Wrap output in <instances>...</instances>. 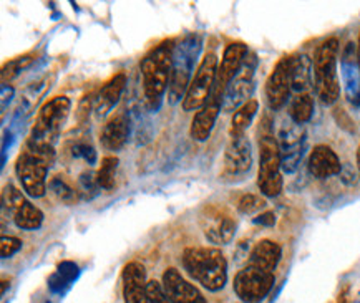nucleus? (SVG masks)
Instances as JSON below:
<instances>
[{
	"label": "nucleus",
	"mask_w": 360,
	"mask_h": 303,
	"mask_svg": "<svg viewBox=\"0 0 360 303\" xmlns=\"http://www.w3.org/2000/svg\"><path fill=\"white\" fill-rule=\"evenodd\" d=\"M116 169H118V157L105 156L101 159V166L97 172V183L103 191H112L116 183Z\"/></svg>",
	"instance_id": "cd10ccee"
},
{
	"label": "nucleus",
	"mask_w": 360,
	"mask_h": 303,
	"mask_svg": "<svg viewBox=\"0 0 360 303\" xmlns=\"http://www.w3.org/2000/svg\"><path fill=\"white\" fill-rule=\"evenodd\" d=\"M199 52H201V37L198 34L185 35L181 40L175 43L170 86H168V98L171 105L185 98L188 86L194 77L193 72Z\"/></svg>",
	"instance_id": "7ed1b4c3"
},
{
	"label": "nucleus",
	"mask_w": 360,
	"mask_h": 303,
	"mask_svg": "<svg viewBox=\"0 0 360 303\" xmlns=\"http://www.w3.org/2000/svg\"><path fill=\"white\" fill-rule=\"evenodd\" d=\"M274 287V274L248 265L234 277V292L244 303H259Z\"/></svg>",
	"instance_id": "9d476101"
},
{
	"label": "nucleus",
	"mask_w": 360,
	"mask_h": 303,
	"mask_svg": "<svg viewBox=\"0 0 360 303\" xmlns=\"http://www.w3.org/2000/svg\"><path fill=\"white\" fill-rule=\"evenodd\" d=\"M340 72H342L346 98L354 106H360V65L355 43L349 42L344 49L342 60H340Z\"/></svg>",
	"instance_id": "dca6fc26"
},
{
	"label": "nucleus",
	"mask_w": 360,
	"mask_h": 303,
	"mask_svg": "<svg viewBox=\"0 0 360 303\" xmlns=\"http://www.w3.org/2000/svg\"><path fill=\"white\" fill-rule=\"evenodd\" d=\"M49 191L55 196V199L60 200V202L66 204V206H72L77 202V191L70 186L66 181H64L60 176L52 178L49 181Z\"/></svg>",
	"instance_id": "c85d7f7f"
},
{
	"label": "nucleus",
	"mask_w": 360,
	"mask_h": 303,
	"mask_svg": "<svg viewBox=\"0 0 360 303\" xmlns=\"http://www.w3.org/2000/svg\"><path fill=\"white\" fill-rule=\"evenodd\" d=\"M146 292H148V300L150 303H173L168 298L166 292H164L163 285L156 280H150L146 285Z\"/></svg>",
	"instance_id": "72a5a7b5"
},
{
	"label": "nucleus",
	"mask_w": 360,
	"mask_h": 303,
	"mask_svg": "<svg viewBox=\"0 0 360 303\" xmlns=\"http://www.w3.org/2000/svg\"><path fill=\"white\" fill-rule=\"evenodd\" d=\"M175 40H163L153 47L140 63L143 77L144 103L151 111H158L163 103L164 93L170 86L171 63H173Z\"/></svg>",
	"instance_id": "f257e3e1"
},
{
	"label": "nucleus",
	"mask_w": 360,
	"mask_h": 303,
	"mask_svg": "<svg viewBox=\"0 0 360 303\" xmlns=\"http://www.w3.org/2000/svg\"><path fill=\"white\" fill-rule=\"evenodd\" d=\"M314 78V65L307 55H294L291 65V88L297 94L307 93Z\"/></svg>",
	"instance_id": "b1692460"
},
{
	"label": "nucleus",
	"mask_w": 360,
	"mask_h": 303,
	"mask_svg": "<svg viewBox=\"0 0 360 303\" xmlns=\"http://www.w3.org/2000/svg\"><path fill=\"white\" fill-rule=\"evenodd\" d=\"M72 101L66 96H55L42 106L32 128L30 137L53 144L66 123Z\"/></svg>",
	"instance_id": "6e6552de"
},
{
	"label": "nucleus",
	"mask_w": 360,
	"mask_h": 303,
	"mask_svg": "<svg viewBox=\"0 0 360 303\" xmlns=\"http://www.w3.org/2000/svg\"><path fill=\"white\" fill-rule=\"evenodd\" d=\"M291 65L292 57H283L276 63L274 70L266 81V100L269 108L277 111L287 103L291 94Z\"/></svg>",
	"instance_id": "ddd939ff"
},
{
	"label": "nucleus",
	"mask_w": 360,
	"mask_h": 303,
	"mask_svg": "<svg viewBox=\"0 0 360 303\" xmlns=\"http://www.w3.org/2000/svg\"><path fill=\"white\" fill-rule=\"evenodd\" d=\"M281 149L272 135H264L259 141V174L257 186L266 198H276L283 191L281 176Z\"/></svg>",
	"instance_id": "39448f33"
},
{
	"label": "nucleus",
	"mask_w": 360,
	"mask_h": 303,
	"mask_svg": "<svg viewBox=\"0 0 360 303\" xmlns=\"http://www.w3.org/2000/svg\"><path fill=\"white\" fill-rule=\"evenodd\" d=\"M49 287H50V290L55 293H64L65 290L70 287V282L57 272L49 278Z\"/></svg>",
	"instance_id": "58836bf2"
},
{
	"label": "nucleus",
	"mask_w": 360,
	"mask_h": 303,
	"mask_svg": "<svg viewBox=\"0 0 360 303\" xmlns=\"http://www.w3.org/2000/svg\"><path fill=\"white\" fill-rule=\"evenodd\" d=\"M22 249V241L17 237H7V235H2L0 239V254H2V259H9L14 254H17L18 250Z\"/></svg>",
	"instance_id": "f704fd0d"
},
{
	"label": "nucleus",
	"mask_w": 360,
	"mask_h": 303,
	"mask_svg": "<svg viewBox=\"0 0 360 303\" xmlns=\"http://www.w3.org/2000/svg\"><path fill=\"white\" fill-rule=\"evenodd\" d=\"M50 164L44 159L37 157L32 153L25 151L18 156L17 164H15V174L21 181L23 191L30 198H44L47 192V172H49Z\"/></svg>",
	"instance_id": "9b49d317"
},
{
	"label": "nucleus",
	"mask_w": 360,
	"mask_h": 303,
	"mask_svg": "<svg viewBox=\"0 0 360 303\" xmlns=\"http://www.w3.org/2000/svg\"><path fill=\"white\" fill-rule=\"evenodd\" d=\"M257 58L254 53H248L244 63H242L240 73L231 80V83L226 86L221 100V111L224 113H236L242 105L253 100V93L256 90L254 83V72H256Z\"/></svg>",
	"instance_id": "1a4fd4ad"
},
{
	"label": "nucleus",
	"mask_w": 360,
	"mask_h": 303,
	"mask_svg": "<svg viewBox=\"0 0 360 303\" xmlns=\"http://www.w3.org/2000/svg\"><path fill=\"white\" fill-rule=\"evenodd\" d=\"M130 116L121 109V111L115 113L107 124L103 126V131H101V146L108 151H118L125 146V143L128 141L130 136Z\"/></svg>",
	"instance_id": "aec40b11"
},
{
	"label": "nucleus",
	"mask_w": 360,
	"mask_h": 303,
	"mask_svg": "<svg viewBox=\"0 0 360 303\" xmlns=\"http://www.w3.org/2000/svg\"><path fill=\"white\" fill-rule=\"evenodd\" d=\"M78 184H80L81 192H85L88 198L95 196L97 189H100L99 183H97V174H93V172H83L80 176V179H78Z\"/></svg>",
	"instance_id": "c9c22d12"
},
{
	"label": "nucleus",
	"mask_w": 360,
	"mask_h": 303,
	"mask_svg": "<svg viewBox=\"0 0 360 303\" xmlns=\"http://www.w3.org/2000/svg\"><path fill=\"white\" fill-rule=\"evenodd\" d=\"M266 207V200L261 196L256 194H244L237 202V211L241 214H256Z\"/></svg>",
	"instance_id": "473e14b6"
},
{
	"label": "nucleus",
	"mask_w": 360,
	"mask_h": 303,
	"mask_svg": "<svg viewBox=\"0 0 360 303\" xmlns=\"http://www.w3.org/2000/svg\"><path fill=\"white\" fill-rule=\"evenodd\" d=\"M163 289L173 303H206L203 293L194 285L183 278L178 270L166 269L163 274Z\"/></svg>",
	"instance_id": "f3484780"
},
{
	"label": "nucleus",
	"mask_w": 360,
	"mask_h": 303,
	"mask_svg": "<svg viewBox=\"0 0 360 303\" xmlns=\"http://www.w3.org/2000/svg\"><path fill=\"white\" fill-rule=\"evenodd\" d=\"M183 265L191 278L211 292H218L228 280V262L214 247H188L183 252Z\"/></svg>",
	"instance_id": "f03ea898"
},
{
	"label": "nucleus",
	"mask_w": 360,
	"mask_h": 303,
	"mask_svg": "<svg viewBox=\"0 0 360 303\" xmlns=\"http://www.w3.org/2000/svg\"><path fill=\"white\" fill-rule=\"evenodd\" d=\"M342 164H340L339 156L327 144H319L312 149L309 156V171L317 179H327L332 176L339 174Z\"/></svg>",
	"instance_id": "412c9836"
},
{
	"label": "nucleus",
	"mask_w": 360,
	"mask_h": 303,
	"mask_svg": "<svg viewBox=\"0 0 360 303\" xmlns=\"http://www.w3.org/2000/svg\"><path fill=\"white\" fill-rule=\"evenodd\" d=\"M198 222L205 237L211 243L226 246L236 234V219L228 207L221 204H205L198 214Z\"/></svg>",
	"instance_id": "0eeeda50"
},
{
	"label": "nucleus",
	"mask_w": 360,
	"mask_h": 303,
	"mask_svg": "<svg viewBox=\"0 0 360 303\" xmlns=\"http://www.w3.org/2000/svg\"><path fill=\"white\" fill-rule=\"evenodd\" d=\"M339 40L331 37L317 47L314 55V86L319 100L331 106L339 100L340 85L337 77Z\"/></svg>",
	"instance_id": "20e7f679"
},
{
	"label": "nucleus",
	"mask_w": 360,
	"mask_h": 303,
	"mask_svg": "<svg viewBox=\"0 0 360 303\" xmlns=\"http://www.w3.org/2000/svg\"><path fill=\"white\" fill-rule=\"evenodd\" d=\"M221 94L211 93L209 101L194 115L190 129V135L194 141L203 143V141H206L211 136V131H213L214 123H216L219 111H221Z\"/></svg>",
	"instance_id": "6ab92c4d"
},
{
	"label": "nucleus",
	"mask_w": 360,
	"mask_h": 303,
	"mask_svg": "<svg viewBox=\"0 0 360 303\" xmlns=\"http://www.w3.org/2000/svg\"><path fill=\"white\" fill-rule=\"evenodd\" d=\"M357 168L360 169V146L357 149Z\"/></svg>",
	"instance_id": "37998d69"
},
{
	"label": "nucleus",
	"mask_w": 360,
	"mask_h": 303,
	"mask_svg": "<svg viewBox=\"0 0 360 303\" xmlns=\"http://www.w3.org/2000/svg\"><path fill=\"white\" fill-rule=\"evenodd\" d=\"M357 58H359V65H360V35H359V43H357Z\"/></svg>",
	"instance_id": "79ce46f5"
},
{
	"label": "nucleus",
	"mask_w": 360,
	"mask_h": 303,
	"mask_svg": "<svg viewBox=\"0 0 360 303\" xmlns=\"http://www.w3.org/2000/svg\"><path fill=\"white\" fill-rule=\"evenodd\" d=\"M123 298L125 303H150L146 292V270L140 262H130L125 265L123 274Z\"/></svg>",
	"instance_id": "a211bd4d"
},
{
	"label": "nucleus",
	"mask_w": 360,
	"mask_h": 303,
	"mask_svg": "<svg viewBox=\"0 0 360 303\" xmlns=\"http://www.w3.org/2000/svg\"><path fill=\"white\" fill-rule=\"evenodd\" d=\"M253 222L257 224V226L272 227L276 224V215H274V212H264V214H259L257 218H254Z\"/></svg>",
	"instance_id": "ea45409f"
},
{
	"label": "nucleus",
	"mask_w": 360,
	"mask_h": 303,
	"mask_svg": "<svg viewBox=\"0 0 360 303\" xmlns=\"http://www.w3.org/2000/svg\"><path fill=\"white\" fill-rule=\"evenodd\" d=\"M25 202V198L17 187L12 186V184H7L2 191V207L3 209H9L12 214Z\"/></svg>",
	"instance_id": "7c9ffc66"
},
{
	"label": "nucleus",
	"mask_w": 360,
	"mask_h": 303,
	"mask_svg": "<svg viewBox=\"0 0 360 303\" xmlns=\"http://www.w3.org/2000/svg\"><path fill=\"white\" fill-rule=\"evenodd\" d=\"M248 53H249L248 45H244L242 42H234L226 47L224 53H222L221 58V65H219L218 68L216 83H214L213 93H218L222 96L226 86H228L231 83V80L240 73L242 63H244Z\"/></svg>",
	"instance_id": "2eb2a0df"
},
{
	"label": "nucleus",
	"mask_w": 360,
	"mask_h": 303,
	"mask_svg": "<svg viewBox=\"0 0 360 303\" xmlns=\"http://www.w3.org/2000/svg\"><path fill=\"white\" fill-rule=\"evenodd\" d=\"M32 60L34 58L30 57V55H25V57H18V58H15V60L5 63L2 68V83L5 85L7 81L14 80L15 77H18L21 72H23V70H25L27 66L32 63Z\"/></svg>",
	"instance_id": "c756f323"
},
{
	"label": "nucleus",
	"mask_w": 360,
	"mask_h": 303,
	"mask_svg": "<svg viewBox=\"0 0 360 303\" xmlns=\"http://www.w3.org/2000/svg\"><path fill=\"white\" fill-rule=\"evenodd\" d=\"M312 113H314V100H312L311 94H297L294 100H292L291 109H289V115H291L292 121H294L296 124L303 126L311 120Z\"/></svg>",
	"instance_id": "bb28decb"
},
{
	"label": "nucleus",
	"mask_w": 360,
	"mask_h": 303,
	"mask_svg": "<svg viewBox=\"0 0 360 303\" xmlns=\"http://www.w3.org/2000/svg\"><path fill=\"white\" fill-rule=\"evenodd\" d=\"M257 108H259V103H257V100H254V98L249 100L246 105H242L233 115V120H231L229 136H244L246 129L251 126L254 116H256Z\"/></svg>",
	"instance_id": "393cba45"
},
{
	"label": "nucleus",
	"mask_w": 360,
	"mask_h": 303,
	"mask_svg": "<svg viewBox=\"0 0 360 303\" xmlns=\"http://www.w3.org/2000/svg\"><path fill=\"white\" fill-rule=\"evenodd\" d=\"M70 153H72L73 157H78V159H83L85 163L88 164H95L97 163V151L95 148L92 146V143L85 140H78L72 144L70 148Z\"/></svg>",
	"instance_id": "2f4dec72"
},
{
	"label": "nucleus",
	"mask_w": 360,
	"mask_h": 303,
	"mask_svg": "<svg viewBox=\"0 0 360 303\" xmlns=\"http://www.w3.org/2000/svg\"><path fill=\"white\" fill-rule=\"evenodd\" d=\"M57 272L62 275V277L66 278L70 283L73 280H77L78 275H80V269H78V265L75 262H70V261H64L58 263L57 267Z\"/></svg>",
	"instance_id": "e433bc0d"
},
{
	"label": "nucleus",
	"mask_w": 360,
	"mask_h": 303,
	"mask_svg": "<svg viewBox=\"0 0 360 303\" xmlns=\"http://www.w3.org/2000/svg\"><path fill=\"white\" fill-rule=\"evenodd\" d=\"M218 68L216 55L207 53L198 65L193 80H191L185 98H183V109L185 111H196V109H201L209 101L211 93L214 90V83H216Z\"/></svg>",
	"instance_id": "423d86ee"
},
{
	"label": "nucleus",
	"mask_w": 360,
	"mask_h": 303,
	"mask_svg": "<svg viewBox=\"0 0 360 303\" xmlns=\"http://www.w3.org/2000/svg\"><path fill=\"white\" fill-rule=\"evenodd\" d=\"M253 168V149L248 137L229 136L224 151V169L221 178L224 181H240L251 171Z\"/></svg>",
	"instance_id": "f8f14e48"
},
{
	"label": "nucleus",
	"mask_w": 360,
	"mask_h": 303,
	"mask_svg": "<svg viewBox=\"0 0 360 303\" xmlns=\"http://www.w3.org/2000/svg\"><path fill=\"white\" fill-rule=\"evenodd\" d=\"M92 106H95L93 94H88V96H85L83 100L80 101V106H78V113H77V118L80 123H83V121L88 120L90 111H92Z\"/></svg>",
	"instance_id": "4c0bfd02"
},
{
	"label": "nucleus",
	"mask_w": 360,
	"mask_h": 303,
	"mask_svg": "<svg viewBox=\"0 0 360 303\" xmlns=\"http://www.w3.org/2000/svg\"><path fill=\"white\" fill-rule=\"evenodd\" d=\"M304 129L300 128V124H291L283 128V131L279 133V149H281V168L287 174L296 172V169L299 168L300 159L304 155Z\"/></svg>",
	"instance_id": "4468645a"
},
{
	"label": "nucleus",
	"mask_w": 360,
	"mask_h": 303,
	"mask_svg": "<svg viewBox=\"0 0 360 303\" xmlns=\"http://www.w3.org/2000/svg\"><path fill=\"white\" fill-rule=\"evenodd\" d=\"M14 222L18 229L23 230H35L44 224V212L29 200L22 204L17 211L14 212Z\"/></svg>",
	"instance_id": "a878e982"
},
{
	"label": "nucleus",
	"mask_w": 360,
	"mask_h": 303,
	"mask_svg": "<svg viewBox=\"0 0 360 303\" xmlns=\"http://www.w3.org/2000/svg\"><path fill=\"white\" fill-rule=\"evenodd\" d=\"M12 96H14V88H10V86L7 85H2V111H5L7 109V101L10 103Z\"/></svg>",
	"instance_id": "a19ab883"
},
{
	"label": "nucleus",
	"mask_w": 360,
	"mask_h": 303,
	"mask_svg": "<svg viewBox=\"0 0 360 303\" xmlns=\"http://www.w3.org/2000/svg\"><path fill=\"white\" fill-rule=\"evenodd\" d=\"M127 86V75L118 73L108 80L107 83L101 86L99 96L95 98V111L100 118L108 115L113 109V106L118 103L121 94Z\"/></svg>",
	"instance_id": "4be33fe9"
},
{
	"label": "nucleus",
	"mask_w": 360,
	"mask_h": 303,
	"mask_svg": "<svg viewBox=\"0 0 360 303\" xmlns=\"http://www.w3.org/2000/svg\"><path fill=\"white\" fill-rule=\"evenodd\" d=\"M281 255H283V250H281L279 243L264 239L254 246L251 255H249V265L257 267L266 272H272L281 261Z\"/></svg>",
	"instance_id": "5701e85b"
}]
</instances>
